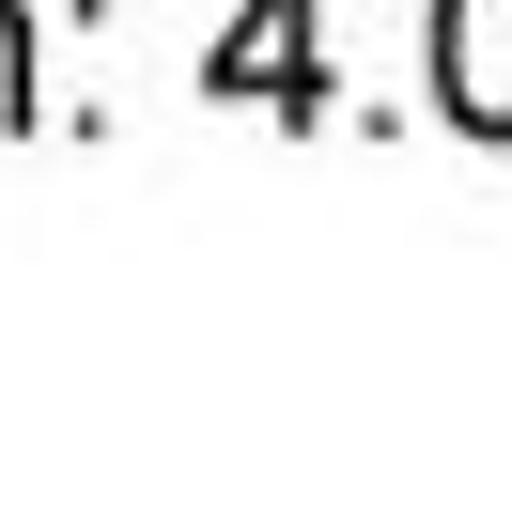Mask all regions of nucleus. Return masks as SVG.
<instances>
[{
  "instance_id": "nucleus-1",
  "label": "nucleus",
  "mask_w": 512,
  "mask_h": 512,
  "mask_svg": "<svg viewBox=\"0 0 512 512\" xmlns=\"http://www.w3.org/2000/svg\"><path fill=\"white\" fill-rule=\"evenodd\" d=\"M202 94L218 109H280V125H326V47H311V0H249L218 47H202Z\"/></svg>"
},
{
  "instance_id": "nucleus-2",
  "label": "nucleus",
  "mask_w": 512,
  "mask_h": 512,
  "mask_svg": "<svg viewBox=\"0 0 512 512\" xmlns=\"http://www.w3.org/2000/svg\"><path fill=\"white\" fill-rule=\"evenodd\" d=\"M435 109L466 140H512V0H435Z\"/></svg>"
},
{
  "instance_id": "nucleus-3",
  "label": "nucleus",
  "mask_w": 512,
  "mask_h": 512,
  "mask_svg": "<svg viewBox=\"0 0 512 512\" xmlns=\"http://www.w3.org/2000/svg\"><path fill=\"white\" fill-rule=\"evenodd\" d=\"M32 109H47V94H32V16L0 0V125H32Z\"/></svg>"
}]
</instances>
